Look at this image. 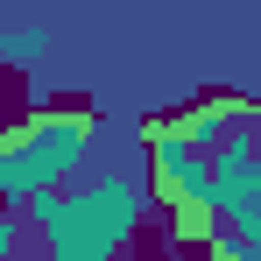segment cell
Instances as JSON below:
<instances>
[{"instance_id": "obj_1", "label": "cell", "mask_w": 261, "mask_h": 261, "mask_svg": "<svg viewBox=\"0 0 261 261\" xmlns=\"http://www.w3.org/2000/svg\"><path fill=\"white\" fill-rule=\"evenodd\" d=\"M148 170L176 233L212 261H261V99H198L148 120Z\"/></svg>"}]
</instances>
